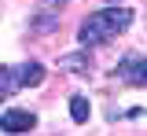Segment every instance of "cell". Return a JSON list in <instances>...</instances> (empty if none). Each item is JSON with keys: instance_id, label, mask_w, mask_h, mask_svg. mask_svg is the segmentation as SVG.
I'll use <instances>...</instances> for the list:
<instances>
[{"instance_id": "cell-1", "label": "cell", "mask_w": 147, "mask_h": 136, "mask_svg": "<svg viewBox=\"0 0 147 136\" xmlns=\"http://www.w3.org/2000/svg\"><path fill=\"white\" fill-rule=\"evenodd\" d=\"M129 22H132V11H129V7H107V11H92L88 19L81 22L77 40H81L85 48H92V44H103V40H110L114 33L129 30Z\"/></svg>"}, {"instance_id": "cell-2", "label": "cell", "mask_w": 147, "mask_h": 136, "mask_svg": "<svg viewBox=\"0 0 147 136\" xmlns=\"http://www.w3.org/2000/svg\"><path fill=\"white\" fill-rule=\"evenodd\" d=\"M118 77L125 81V85H140L144 88L147 85V59H136V55H129L118 63Z\"/></svg>"}, {"instance_id": "cell-3", "label": "cell", "mask_w": 147, "mask_h": 136, "mask_svg": "<svg viewBox=\"0 0 147 136\" xmlns=\"http://www.w3.org/2000/svg\"><path fill=\"white\" fill-rule=\"evenodd\" d=\"M33 125H37V118L30 110H4L0 114V129L4 133H30Z\"/></svg>"}, {"instance_id": "cell-4", "label": "cell", "mask_w": 147, "mask_h": 136, "mask_svg": "<svg viewBox=\"0 0 147 136\" xmlns=\"http://www.w3.org/2000/svg\"><path fill=\"white\" fill-rule=\"evenodd\" d=\"M44 77H48V70H44L40 63H22V66H18V85H22V88H37Z\"/></svg>"}, {"instance_id": "cell-5", "label": "cell", "mask_w": 147, "mask_h": 136, "mask_svg": "<svg viewBox=\"0 0 147 136\" xmlns=\"http://www.w3.org/2000/svg\"><path fill=\"white\" fill-rule=\"evenodd\" d=\"M59 70H70V74H88L92 63L85 52H70V55H59Z\"/></svg>"}, {"instance_id": "cell-6", "label": "cell", "mask_w": 147, "mask_h": 136, "mask_svg": "<svg viewBox=\"0 0 147 136\" xmlns=\"http://www.w3.org/2000/svg\"><path fill=\"white\" fill-rule=\"evenodd\" d=\"M22 88L18 85V70H11V66H0V99H11Z\"/></svg>"}, {"instance_id": "cell-7", "label": "cell", "mask_w": 147, "mask_h": 136, "mask_svg": "<svg viewBox=\"0 0 147 136\" xmlns=\"http://www.w3.org/2000/svg\"><path fill=\"white\" fill-rule=\"evenodd\" d=\"M88 114H92L88 99H85V96H74V99H70V118L81 125V121H88Z\"/></svg>"}, {"instance_id": "cell-8", "label": "cell", "mask_w": 147, "mask_h": 136, "mask_svg": "<svg viewBox=\"0 0 147 136\" xmlns=\"http://www.w3.org/2000/svg\"><path fill=\"white\" fill-rule=\"evenodd\" d=\"M63 4H66V0H40V4H37V11H59Z\"/></svg>"}, {"instance_id": "cell-9", "label": "cell", "mask_w": 147, "mask_h": 136, "mask_svg": "<svg viewBox=\"0 0 147 136\" xmlns=\"http://www.w3.org/2000/svg\"><path fill=\"white\" fill-rule=\"evenodd\" d=\"M107 4H118V0H107Z\"/></svg>"}]
</instances>
